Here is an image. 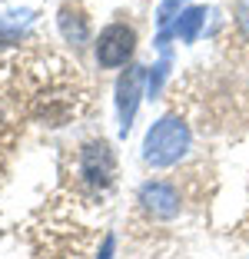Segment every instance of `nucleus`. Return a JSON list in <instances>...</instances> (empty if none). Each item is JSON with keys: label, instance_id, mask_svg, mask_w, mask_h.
<instances>
[{"label": "nucleus", "instance_id": "nucleus-1", "mask_svg": "<svg viewBox=\"0 0 249 259\" xmlns=\"http://www.w3.org/2000/svg\"><path fill=\"white\" fill-rule=\"evenodd\" d=\"M189 150V130L180 116H163L159 123H153L150 133L143 140V160L150 166H173L186 156Z\"/></svg>", "mask_w": 249, "mask_h": 259}, {"label": "nucleus", "instance_id": "nucleus-2", "mask_svg": "<svg viewBox=\"0 0 249 259\" xmlns=\"http://www.w3.org/2000/svg\"><path fill=\"white\" fill-rule=\"evenodd\" d=\"M76 173H80V180L90 190H106V186L113 183V173H116V160H113V150H110V143H103V140H90V143L80 150V156H76Z\"/></svg>", "mask_w": 249, "mask_h": 259}, {"label": "nucleus", "instance_id": "nucleus-8", "mask_svg": "<svg viewBox=\"0 0 249 259\" xmlns=\"http://www.w3.org/2000/svg\"><path fill=\"white\" fill-rule=\"evenodd\" d=\"M180 4L183 0H163V4H159V14H156V20H159V44H163L166 33H170V23L180 20Z\"/></svg>", "mask_w": 249, "mask_h": 259}, {"label": "nucleus", "instance_id": "nucleus-3", "mask_svg": "<svg viewBox=\"0 0 249 259\" xmlns=\"http://www.w3.org/2000/svg\"><path fill=\"white\" fill-rule=\"evenodd\" d=\"M133 47H136L133 27H127V23H110L97 40L100 67H123V63L133 57Z\"/></svg>", "mask_w": 249, "mask_h": 259}, {"label": "nucleus", "instance_id": "nucleus-9", "mask_svg": "<svg viewBox=\"0 0 249 259\" xmlns=\"http://www.w3.org/2000/svg\"><path fill=\"white\" fill-rule=\"evenodd\" d=\"M236 27H239V33L249 40V0H239V4H236Z\"/></svg>", "mask_w": 249, "mask_h": 259}, {"label": "nucleus", "instance_id": "nucleus-4", "mask_svg": "<svg viewBox=\"0 0 249 259\" xmlns=\"http://www.w3.org/2000/svg\"><path fill=\"white\" fill-rule=\"evenodd\" d=\"M143 76L146 67H130L116 83V113H120V133H127L130 123L136 116V103H140V93H143Z\"/></svg>", "mask_w": 249, "mask_h": 259}, {"label": "nucleus", "instance_id": "nucleus-5", "mask_svg": "<svg viewBox=\"0 0 249 259\" xmlns=\"http://www.w3.org/2000/svg\"><path fill=\"white\" fill-rule=\"evenodd\" d=\"M140 206L153 220H173L180 213V193L173 183H163V180H153L140 190Z\"/></svg>", "mask_w": 249, "mask_h": 259}, {"label": "nucleus", "instance_id": "nucleus-7", "mask_svg": "<svg viewBox=\"0 0 249 259\" xmlns=\"http://www.w3.org/2000/svg\"><path fill=\"white\" fill-rule=\"evenodd\" d=\"M60 30L70 44H83L87 40V17L73 14V10H60Z\"/></svg>", "mask_w": 249, "mask_h": 259}, {"label": "nucleus", "instance_id": "nucleus-10", "mask_svg": "<svg viewBox=\"0 0 249 259\" xmlns=\"http://www.w3.org/2000/svg\"><path fill=\"white\" fill-rule=\"evenodd\" d=\"M113 256V236H106L103 239V249H100V259H110Z\"/></svg>", "mask_w": 249, "mask_h": 259}, {"label": "nucleus", "instance_id": "nucleus-6", "mask_svg": "<svg viewBox=\"0 0 249 259\" xmlns=\"http://www.w3.org/2000/svg\"><path fill=\"white\" fill-rule=\"evenodd\" d=\"M203 20H206L203 7H186L180 14V20H176V37H180L183 44H193L196 33H199V27H203Z\"/></svg>", "mask_w": 249, "mask_h": 259}]
</instances>
